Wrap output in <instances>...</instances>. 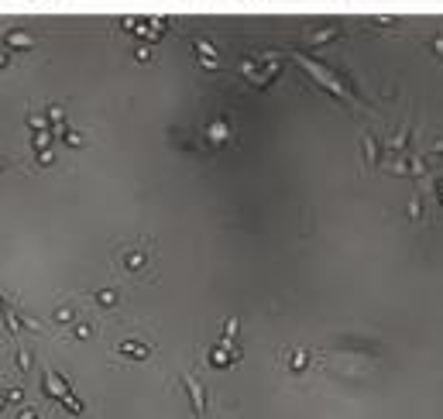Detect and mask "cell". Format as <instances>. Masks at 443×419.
I'll list each match as a JSON object with an SVG mask.
<instances>
[{
  "instance_id": "6da1fadb",
  "label": "cell",
  "mask_w": 443,
  "mask_h": 419,
  "mask_svg": "<svg viewBox=\"0 0 443 419\" xmlns=\"http://www.w3.org/2000/svg\"><path fill=\"white\" fill-rule=\"evenodd\" d=\"M21 419H35V416H31V412H21Z\"/></svg>"
},
{
  "instance_id": "7a4b0ae2",
  "label": "cell",
  "mask_w": 443,
  "mask_h": 419,
  "mask_svg": "<svg viewBox=\"0 0 443 419\" xmlns=\"http://www.w3.org/2000/svg\"><path fill=\"white\" fill-rule=\"evenodd\" d=\"M0 405H4V395H0Z\"/></svg>"
}]
</instances>
